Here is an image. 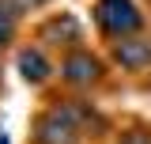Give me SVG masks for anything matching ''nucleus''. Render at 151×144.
<instances>
[{
  "mask_svg": "<svg viewBox=\"0 0 151 144\" xmlns=\"http://www.w3.org/2000/svg\"><path fill=\"white\" fill-rule=\"evenodd\" d=\"M110 57L94 53L87 46H76L68 53H60V65H57V76H60V84L72 91H91L98 84H106V76H110Z\"/></svg>",
  "mask_w": 151,
  "mask_h": 144,
  "instance_id": "1",
  "label": "nucleus"
},
{
  "mask_svg": "<svg viewBox=\"0 0 151 144\" xmlns=\"http://www.w3.org/2000/svg\"><path fill=\"white\" fill-rule=\"evenodd\" d=\"M94 27L106 42H117V38L140 34L147 19L136 0H94Z\"/></svg>",
  "mask_w": 151,
  "mask_h": 144,
  "instance_id": "2",
  "label": "nucleus"
},
{
  "mask_svg": "<svg viewBox=\"0 0 151 144\" xmlns=\"http://www.w3.org/2000/svg\"><path fill=\"white\" fill-rule=\"evenodd\" d=\"M83 140H87V137L79 133V125H76L57 103L42 106L34 118H30V144H83Z\"/></svg>",
  "mask_w": 151,
  "mask_h": 144,
  "instance_id": "3",
  "label": "nucleus"
},
{
  "mask_svg": "<svg viewBox=\"0 0 151 144\" xmlns=\"http://www.w3.org/2000/svg\"><path fill=\"white\" fill-rule=\"evenodd\" d=\"M34 38H38V46H45V49L68 53L76 46H83V23H79L72 12H49V15L34 27Z\"/></svg>",
  "mask_w": 151,
  "mask_h": 144,
  "instance_id": "4",
  "label": "nucleus"
},
{
  "mask_svg": "<svg viewBox=\"0 0 151 144\" xmlns=\"http://www.w3.org/2000/svg\"><path fill=\"white\" fill-rule=\"evenodd\" d=\"M110 65L117 72H129V76L151 72V34L140 31V34H129V38L110 42Z\"/></svg>",
  "mask_w": 151,
  "mask_h": 144,
  "instance_id": "5",
  "label": "nucleus"
},
{
  "mask_svg": "<svg viewBox=\"0 0 151 144\" xmlns=\"http://www.w3.org/2000/svg\"><path fill=\"white\" fill-rule=\"evenodd\" d=\"M15 72H19V80H23L27 87H45V84L57 76V65L49 61L45 46L27 42V46L15 49Z\"/></svg>",
  "mask_w": 151,
  "mask_h": 144,
  "instance_id": "6",
  "label": "nucleus"
},
{
  "mask_svg": "<svg viewBox=\"0 0 151 144\" xmlns=\"http://www.w3.org/2000/svg\"><path fill=\"white\" fill-rule=\"evenodd\" d=\"M57 106H60L76 125H79V133H83L87 140H98V137L110 133V118L94 106L91 99H76V95H68V99H57Z\"/></svg>",
  "mask_w": 151,
  "mask_h": 144,
  "instance_id": "7",
  "label": "nucleus"
},
{
  "mask_svg": "<svg viewBox=\"0 0 151 144\" xmlns=\"http://www.w3.org/2000/svg\"><path fill=\"white\" fill-rule=\"evenodd\" d=\"M15 31H19V12L8 0H0V53L15 42Z\"/></svg>",
  "mask_w": 151,
  "mask_h": 144,
  "instance_id": "8",
  "label": "nucleus"
},
{
  "mask_svg": "<svg viewBox=\"0 0 151 144\" xmlns=\"http://www.w3.org/2000/svg\"><path fill=\"white\" fill-rule=\"evenodd\" d=\"M113 144H151V125H125Z\"/></svg>",
  "mask_w": 151,
  "mask_h": 144,
  "instance_id": "9",
  "label": "nucleus"
},
{
  "mask_svg": "<svg viewBox=\"0 0 151 144\" xmlns=\"http://www.w3.org/2000/svg\"><path fill=\"white\" fill-rule=\"evenodd\" d=\"M8 4L15 8L19 15H23V12H38V8H49V0H8Z\"/></svg>",
  "mask_w": 151,
  "mask_h": 144,
  "instance_id": "10",
  "label": "nucleus"
}]
</instances>
